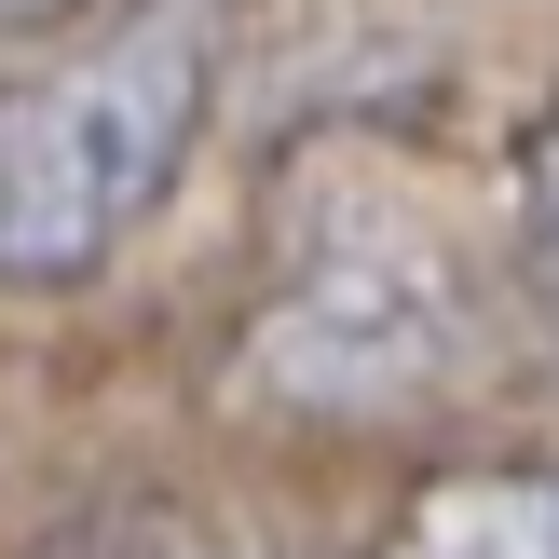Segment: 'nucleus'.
Instances as JSON below:
<instances>
[{"mask_svg": "<svg viewBox=\"0 0 559 559\" xmlns=\"http://www.w3.org/2000/svg\"><path fill=\"white\" fill-rule=\"evenodd\" d=\"M246 0H136L109 41L0 96V287H82L136 246L218 109Z\"/></svg>", "mask_w": 559, "mask_h": 559, "instance_id": "nucleus-1", "label": "nucleus"}, {"mask_svg": "<svg viewBox=\"0 0 559 559\" xmlns=\"http://www.w3.org/2000/svg\"><path fill=\"white\" fill-rule=\"evenodd\" d=\"M396 559H559V464H464L409 491Z\"/></svg>", "mask_w": 559, "mask_h": 559, "instance_id": "nucleus-2", "label": "nucleus"}, {"mask_svg": "<svg viewBox=\"0 0 559 559\" xmlns=\"http://www.w3.org/2000/svg\"><path fill=\"white\" fill-rule=\"evenodd\" d=\"M519 260H533V287L559 300V69H546V96H533V123H519Z\"/></svg>", "mask_w": 559, "mask_h": 559, "instance_id": "nucleus-3", "label": "nucleus"}, {"mask_svg": "<svg viewBox=\"0 0 559 559\" xmlns=\"http://www.w3.org/2000/svg\"><path fill=\"white\" fill-rule=\"evenodd\" d=\"M82 559H273V546H205V533H96Z\"/></svg>", "mask_w": 559, "mask_h": 559, "instance_id": "nucleus-4", "label": "nucleus"}, {"mask_svg": "<svg viewBox=\"0 0 559 559\" xmlns=\"http://www.w3.org/2000/svg\"><path fill=\"white\" fill-rule=\"evenodd\" d=\"M82 0H0V41H27V27H69Z\"/></svg>", "mask_w": 559, "mask_h": 559, "instance_id": "nucleus-5", "label": "nucleus"}]
</instances>
